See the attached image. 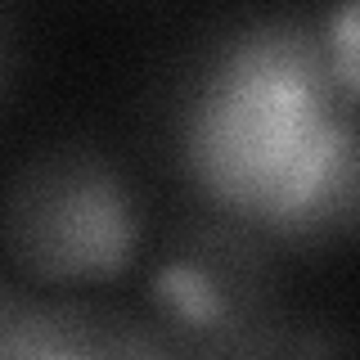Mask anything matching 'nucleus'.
<instances>
[{"instance_id":"2","label":"nucleus","mask_w":360,"mask_h":360,"mask_svg":"<svg viewBox=\"0 0 360 360\" xmlns=\"http://www.w3.org/2000/svg\"><path fill=\"white\" fill-rule=\"evenodd\" d=\"M279 248L230 212H198L167 230L140 307L167 356H275L292 307Z\"/></svg>"},{"instance_id":"1","label":"nucleus","mask_w":360,"mask_h":360,"mask_svg":"<svg viewBox=\"0 0 360 360\" xmlns=\"http://www.w3.org/2000/svg\"><path fill=\"white\" fill-rule=\"evenodd\" d=\"M5 266L32 288H108L140 262L144 202L95 140H50L9 172Z\"/></svg>"},{"instance_id":"6","label":"nucleus","mask_w":360,"mask_h":360,"mask_svg":"<svg viewBox=\"0 0 360 360\" xmlns=\"http://www.w3.org/2000/svg\"><path fill=\"white\" fill-rule=\"evenodd\" d=\"M262 234L284 257H329L360 243V104H347L324 127Z\"/></svg>"},{"instance_id":"5","label":"nucleus","mask_w":360,"mask_h":360,"mask_svg":"<svg viewBox=\"0 0 360 360\" xmlns=\"http://www.w3.org/2000/svg\"><path fill=\"white\" fill-rule=\"evenodd\" d=\"M0 356L9 360H104L167 356L144 307L95 297V288H32L9 275L0 284Z\"/></svg>"},{"instance_id":"3","label":"nucleus","mask_w":360,"mask_h":360,"mask_svg":"<svg viewBox=\"0 0 360 360\" xmlns=\"http://www.w3.org/2000/svg\"><path fill=\"white\" fill-rule=\"evenodd\" d=\"M185 86L217 90L311 131H324L352 104L320 9L302 5H262L221 22L189 63Z\"/></svg>"},{"instance_id":"7","label":"nucleus","mask_w":360,"mask_h":360,"mask_svg":"<svg viewBox=\"0 0 360 360\" xmlns=\"http://www.w3.org/2000/svg\"><path fill=\"white\" fill-rule=\"evenodd\" d=\"M324 37L333 50V68L347 99L360 104V0H324L320 5Z\"/></svg>"},{"instance_id":"4","label":"nucleus","mask_w":360,"mask_h":360,"mask_svg":"<svg viewBox=\"0 0 360 360\" xmlns=\"http://www.w3.org/2000/svg\"><path fill=\"white\" fill-rule=\"evenodd\" d=\"M320 135L324 131L198 86H185L176 112V149L194 194L257 230L292 194Z\"/></svg>"}]
</instances>
